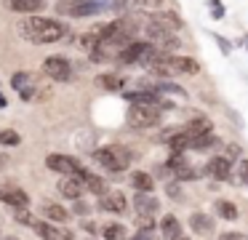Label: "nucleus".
I'll use <instances>...</instances> for the list:
<instances>
[{
	"mask_svg": "<svg viewBox=\"0 0 248 240\" xmlns=\"http://www.w3.org/2000/svg\"><path fill=\"white\" fill-rule=\"evenodd\" d=\"M163 0H139V5H147V8H157Z\"/></svg>",
	"mask_w": 248,
	"mask_h": 240,
	"instance_id": "32",
	"label": "nucleus"
},
{
	"mask_svg": "<svg viewBox=\"0 0 248 240\" xmlns=\"http://www.w3.org/2000/svg\"><path fill=\"white\" fill-rule=\"evenodd\" d=\"M160 232H163V240H176L179 235H182V224H179V219L176 216H163V222H160Z\"/></svg>",
	"mask_w": 248,
	"mask_h": 240,
	"instance_id": "19",
	"label": "nucleus"
},
{
	"mask_svg": "<svg viewBox=\"0 0 248 240\" xmlns=\"http://www.w3.org/2000/svg\"><path fill=\"white\" fill-rule=\"evenodd\" d=\"M35 229H38V235L43 240H75L70 229H59V227H54L51 222H38Z\"/></svg>",
	"mask_w": 248,
	"mask_h": 240,
	"instance_id": "11",
	"label": "nucleus"
},
{
	"mask_svg": "<svg viewBox=\"0 0 248 240\" xmlns=\"http://www.w3.org/2000/svg\"><path fill=\"white\" fill-rule=\"evenodd\" d=\"M189 227L195 229L198 235H214V219L208 216V213H192L189 216Z\"/></svg>",
	"mask_w": 248,
	"mask_h": 240,
	"instance_id": "15",
	"label": "nucleus"
},
{
	"mask_svg": "<svg viewBox=\"0 0 248 240\" xmlns=\"http://www.w3.org/2000/svg\"><path fill=\"white\" fill-rule=\"evenodd\" d=\"M166 67H168L171 75H176V72L195 75L200 69V64L195 62V59H189V56H171V53H166Z\"/></svg>",
	"mask_w": 248,
	"mask_h": 240,
	"instance_id": "8",
	"label": "nucleus"
},
{
	"mask_svg": "<svg viewBox=\"0 0 248 240\" xmlns=\"http://www.w3.org/2000/svg\"><path fill=\"white\" fill-rule=\"evenodd\" d=\"M14 219H16L19 224H24V227H30V224H35V222H32V213H30L27 208H16V216H14Z\"/></svg>",
	"mask_w": 248,
	"mask_h": 240,
	"instance_id": "26",
	"label": "nucleus"
},
{
	"mask_svg": "<svg viewBox=\"0 0 248 240\" xmlns=\"http://www.w3.org/2000/svg\"><path fill=\"white\" fill-rule=\"evenodd\" d=\"M22 142L16 131H0V144H6V147H16Z\"/></svg>",
	"mask_w": 248,
	"mask_h": 240,
	"instance_id": "25",
	"label": "nucleus"
},
{
	"mask_svg": "<svg viewBox=\"0 0 248 240\" xmlns=\"http://www.w3.org/2000/svg\"><path fill=\"white\" fill-rule=\"evenodd\" d=\"M46 5V0H8V8L19 11V14H35Z\"/></svg>",
	"mask_w": 248,
	"mask_h": 240,
	"instance_id": "20",
	"label": "nucleus"
},
{
	"mask_svg": "<svg viewBox=\"0 0 248 240\" xmlns=\"http://www.w3.org/2000/svg\"><path fill=\"white\" fill-rule=\"evenodd\" d=\"M237 155H240V147H237V144H230V147H227V155H224V158H237Z\"/></svg>",
	"mask_w": 248,
	"mask_h": 240,
	"instance_id": "31",
	"label": "nucleus"
},
{
	"mask_svg": "<svg viewBox=\"0 0 248 240\" xmlns=\"http://www.w3.org/2000/svg\"><path fill=\"white\" fill-rule=\"evenodd\" d=\"M205 174L211 176V179L216 181H227L232 176V163L230 158H224V155H219V158H211L208 165H205Z\"/></svg>",
	"mask_w": 248,
	"mask_h": 240,
	"instance_id": "7",
	"label": "nucleus"
},
{
	"mask_svg": "<svg viewBox=\"0 0 248 240\" xmlns=\"http://www.w3.org/2000/svg\"><path fill=\"white\" fill-rule=\"evenodd\" d=\"M11 85L19 91V96L22 99H30L32 96V91H35V78H32V72H16L11 78Z\"/></svg>",
	"mask_w": 248,
	"mask_h": 240,
	"instance_id": "12",
	"label": "nucleus"
},
{
	"mask_svg": "<svg viewBox=\"0 0 248 240\" xmlns=\"http://www.w3.org/2000/svg\"><path fill=\"white\" fill-rule=\"evenodd\" d=\"M0 165H6V155H0Z\"/></svg>",
	"mask_w": 248,
	"mask_h": 240,
	"instance_id": "36",
	"label": "nucleus"
},
{
	"mask_svg": "<svg viewBox=\"0 0 248 240\" xmlns=\"http://www.w3.org/2000/svg\"><path fill=\"white\" fill-rule=\"evenodd\" d=\"M240 181L248 184V160H240Z\"/></svg>",
	"mask_w": 248,
	"mask_h": 240,
	"instance_id": "28",
	"label": "nucleus"
},
{
	"mask_svg": "<svg viewBox=\"0 0 248 240\" xmlns=\"http://www.w3.org/2000/svg\"><path fill=\"white\" fill-rule=\"evenodd\" d=\"M134 208L139 216H155L157 211H160V203H157V197L152 195V192H136L134 195Z\"/></svg>",
	"mask_w": 248,
	"mask_h": 240,
	"instance_id": "9",
	"label": "nucleus"
},
{
	"mask_svg": "<svg viewBox=\"0 0 248 240\" xmlns=\"http://www.w3.org/2000/svg\"><path fill=\"white\" fill-rule=\"evenodd\" d=\"M46 165L62 176H78V171H80V163L75 158H67V155H48Z\"/></svg>",
	"mask_w": 248,
	"mask_h": 240,
	"instance_id": "4",
	"label": "nucleus"
},
{
	"mask_svg": "<svg viewBox=\"0 0 248 240\" xmlns=\"http://www.w3.org/2000/svg\"><path fill=\"white\" fill-rule=\"evenodd\" d=\"M96 85H99V88H104V91H120V88H123V78L115 75V72H104V75H99V78H96Z\"/></svg>",
	"mask_w": 248,
	"mask_h": 240,
	"instance_id": "22",
	"label": "nucleus"
},
{
	"mask_svg": "<svg viewBox=\"0 0 248 240\" xmlns=\"http://www.w3.org/2000/svg\"><path fill=\"white\" fill-rule=\"evenodd\" d=\"M176 240H189V238H184V235H179V238Z\"/></svg>",
	"mask_w": 248,
	"mask_h": 240,
	"instance_id": "37",
	"label": "nucleus"
},
{
	"mask_svg": "<svg viewBox=\"0 0 248 240\" xmlns=\"http://www.w3.org/2000/svg\"><path fill=\"white\" fill-rule=\"evenodd\" d=\"M8 101H6V96H0V107H6Z\"/></svg>",
	"mask_w": 248,
	"mask_h": 240,
	"instance_id": "35",
	"label": "nucleus"
},
{
	"mask_svg": "<svg viewBox=\"0 0 248 240\" xmlns=\"http://www.w3.org/2000/svg\"><path fill=\"white\" fill-rule=\"evenodd\" d=\"M219 240H248L246 232H221Z\"/></svg>",
	"mask_w": 248,
	"mask_h": 240,
	"instance_id": "27",
	"label": "nucleus"
},
{
	"mask_svg": "<svg viewBox=\"0 0 248 240\" xmlns=\"http://www.w3.org/2000/svg\"><path fill=\"white\" fill-rule=\"evenodd\" d=\"M152 21H155V24H160L163 30H168V32H179V30H182V24H184V21L179 19L173 11H160V14L152 16Z\"/></svg>",
	"mask_w": 248,
	"mask_h": 240,
	"instance_id": "14",
	"label": "nucleus"
},
{
	"mask_svg": "<svg viewBox=\"0 0 248 240\" xmlns=\"http://www.w3.org/2000/svg\"><path fill=\"white\" fill-rule=\"evenodd\" d=\"M43 72L54 80H67L72 75V69H70V62L64 56H48L43 62Z\"/></svg>",
	"mask_w": 248,
	"mask_h": 240,
	"instance_id": "5",
	"label": "nucleus"
},
{
	"mask_svg": "<svg viewBox=\"0 0 248 240\" xmlns=\"http://www.w3.org/2000/svg\"><path fill=\"white\" fill-rule=\"evenodd\" d=\"M131 184L136 187V192H152L155 179H152L150 174H144V171H134V174H131Z\"/></svg>",
	"mask_w": 248,
	"mask_h": 240,
	"instance_id": "21",
	"label": "nucleus"
},
{
	"mask_svg": "<svg viewBox=\"0 0 248 240\" xmlns=\"http://www.w3.org/2000/svg\"><path fill=\"white\" fill-rule=\"evenodd\" d=\"M168 195H171V197H173V200H179V197H182V195H179V187H173V184H171V187H168Z\"/></svg>",
	"mask_w": 248,
	"mask_h": 240,
	"instance_id": "33",
	"label": "nucleus"
},
{
	"mask_svg": "<svg viewBox=\"0 0 248 240\" xmlns=\"http://www.w3.org/2000/svg\"><path fill=\"white\" fill-rule=\"evenodd\" d=\"M160 120V104H144V101H131L128 123L131 128H152Z\"/></svg>",
	"mask_w": 248,
	"mask_h": 240,
	"instance_id": "3",
	"label": "nucleus"
},
{
	"mask_svg": "<svg viewBox=\"0 0 248 240\" xmlns=\"http://www.w3.org/2000/svg\"><path fill=\"white\" fill-rule=\"evenodd\" d=\"M102 235H104V240H123L125 229H123V224H107L102 229Z\"/></svg>",
	"mask_w": 248,
	"mask_h": 240,
	"instance_id": "24",
	"label": "nucleus"
},
{
	"mask_svg": "<svg viewBox=\"0 0 248 240\" xmlns=\"http://www.w3.org/2000/svg\"><path fill=\"white\" fill-rule=\"evenodd\" d=\"M99 206H102V211L123 213V211H125V206H128V200H125L123 192H118V190H107L104 195H99Z\"/></svg>",
	"mask_w": 248,
	"mask_h": 240,
	"instance_id": "6",
	"label": "nucleus"
},
{
	"mask_svg": "<svg viewBox=\"0 0 248 240\" xmlns=\"http://www.w3.org/2000/svg\"><path fill=\"white\" fill-rule=\"evenodd\" d=\"M75 213H78V216H86V213H88V206H86L83 200H75Z\"/></svg>",
	"mask_w": 248,
	"mask_h": 240,
	"instance_id": "29",
	"label": "nucleus"
},
{
	"mask_svg": "<svg viewBox=\"0 0 248 240\" xmlns=\"http://www.w3.org/2000/svg\"><path fill=\"white\" fill-rule=\"evenodd\" d=\"M83 229H86V232H96V224H93V222H83Z\"/></svg>",
	"mask_w": 248,
	"mask_h": 240,
	"instance_id": "34",
	"label": "nucleus"
},
{
	"mask_svg": "<svg viewBox=\"0 0 248 240\" xmlns=\"http://www.w3.org/2000/svg\"><path fill=\"white\" fill-rule=\"evenodd\" d=\"M211 120L208 117H195V120H189L187 123V128H184V133L189 136V142L192 139H198V136H205V133H211Z\"/></svg>",
	"mask_w": 248,
	"mask_h": 240,
	"instance_id": "16",
	"label": "nucleus"
},
{
	"mask_svg": "<svg viewBox=\"0 0 248 240\" xmlns=\"http://www.w3.org/2000/svg\"><path fill=\"white\" fill-rule=\"evenodd\" d=\"M0 200L8 203V206H14V208H27L30 206V195L22 192V190H3L0 192Z\"/></svg>",
	"mask_w": 248,
	"mask_h": 240,
	"instance_id": "17",
	"label": "nucleus"
},
{
	"mask_svg": "<svg viewBox=\"0 0 248 240\" xmlns=\"http://www.w3.org/2000/svg\"><path fill=\"white\" fill-rule=\"evenodd\" d=\"M214 211L219 213L221 219H227V222L237 219V206H235L232 200H216V203H214Z\"/></svg>",
	"mask_w": 248,
	"mask_h": 240,
	"instance_id": "23",
	"label": "nucleus"
},
{
	"mask_svg": "<svg viewBox=\"0 0 248 240\" xmlns=\"http://www.w3.org/2000/svg\"><path fill=\"white\" fill-rule=\"evenodd\" d=\"M19 32H22L27 40L32 43H56L67 35V27L56 19H43V16H32V19H24L19 24Z\"/></svg>",
	"mask_w": 248,
	"mask_h": 240,
	"instance_id": "1",
	"label": "nucleus"
},
{
	"mask_svg": "<svg viewBox=\"0 0 248 240\" xmlns=\"http://www.w3.org/2000/svg\"><path fill=\"white\" fill-rule=\"evenodd\" d=\"M96 160H99V165H104L107 171H112V174H120V171L128 168L131 152H128L125 147H120V144H109V147L96 149Z\"/></svg>",
	"mask_w": 248,
	"mask_h": 240,
	"instance_id": "2",
	"label": "nucleus"
},
{
	"mask_svg": "<svg viewBox=\"0 0 248 240\" xmlns=\"http://www.w3.org/2000/svg\"><path fill=\"white\" fill-rule=\"evenodd\" d=\"M78 3H86V0H62L59 11H67V8H72V5H78Z\"/></svg>",
	"mask_w": 248,
	"mask_h": 240,
	"instance_id": "30",
	"label": "nucleus"
},
{
	"mask_svg": "<svg viewBox=\"0 0 248 240\" xmlns=\"http://www.w3.org/2000/svg\"><path fill=\"white\" fill-rule=\"evenodd\" d=\"M40 211H43L46 222H67V216H70V211H67V208H62L59 203H48V200L40 206Z\"/></svg>",
	"mask_w": 248,
	"mask_h": 240,
	"instance_id": "18",
	"label": "nucleus"
},
{
	"mask_svg": "<svg viewBox=\"0 0 248 240\" xmlns=\"http://www.w3.org/2000/svg\"><path fill=\"white\" fill-rule=\"evenodd\" d=\"M56 190H59V195L70 197V200H80V195H83V181L78 179V176H62L59 184H56Z\"/></svg>",
	"mask_w": 248,
	"mask_h": 240,
	"instance_id": "10",
	"label": "nucleus"
},
{
	"mask_svg": "<svg viewBox=\"0 0 248 240\" xmlns=\"http://www.w3.org/2000/svg\"><path fill=\"white\" fill-rule=\"evenodd\" d=\"M3 240H16V238H3Z\"/></svg>",
	"mask_w": 248,
	"mask_h": 240,
	"instance_id": "38",
	"label": "nucleus"
},
{
	"mask_svg": "<svg viewBox=\"0 0 248 240\" xmlns=\"http://www.w3.org/2000/svg\"><path fill=\"white\" fill-rule=\"evenodd\" d=\"M78 179H80V181H83V187H88V192H93V195H104V192L109 190L104 179H99V176L88 174V171H83V168L78 171Z\"/></svg>",
	"mask_w": 248,
	"mask_h": 240,
	"instance_id": "13",
	"label": "nucleus"
},
{
	"mask_svg": "<svg viewBox=\"0 0 248 240\" xmlns=\"http://www.w3.org/2000/svg\"><path fill=\"white\" fill-rule=\"evenodd\" d=\"M136 3H139V0H136Z\"/></svg>",
	"mask_w": 248,
	"mask_h": 240,
	"instance_id": "39",
	"label": "nucleus"
}]
</instances>
